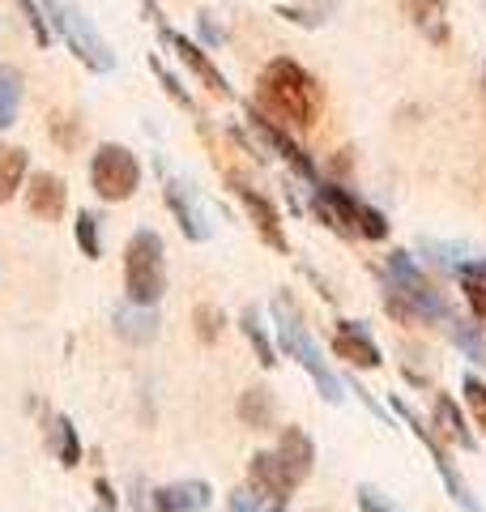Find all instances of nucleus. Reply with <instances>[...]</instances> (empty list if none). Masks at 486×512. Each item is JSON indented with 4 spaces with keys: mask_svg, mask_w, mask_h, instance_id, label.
Wrapping results in <instances>:
<instances>
[{
    "mask_svg": "<svg viewBox=\"0 0 486 512\" xmlns=\"http://www.w3.org/2000/svg\"><path fill=\"white\" fill-rule=\"evenodd\" d=\"M461 389H465V402H469V410H474L478 427L486 431V384H482L478 376H465V380H461Z\"/></svg>",
    "mask_w": 486,
    "mask_h": 512,
    "instance_id": "28",
    "label": "nucleus"
},
{
    "mask_svg": "<svg viewBox=\"0 0 486 512\" xmlns=\"http://www.w3.org/2000/svg\"><path fill=\"white\" fill-rule=\"evenodd\" d=\"M18 103H22V73L13 64H0V133L18 120Z\"/></svg>",
    "mask_w": 486,
    "mask_h": 512,
    "instance_id": "21",
    "label": "nucleus"
},
{
    "mask_svg": "<svg viewBox=\"0 0 486 512\" xmlns=\"http://www.w3.org/2000/svg\"><path fill=\"white\" fill-rule=\"evenodd\" d=\"M26 167H30V154L22 146H5V150H0V205L18 197V188L26 180Z\"/></svg>",
    "mask_w": 486,
    "mask_h": 512,
    "instance_id": "20",
    "label": "nucleus"
},
{
    "mask_svg": "<svg viewBox=\"0 0 486 512\" xmlns=\"http://www.w3.org/2000/svg\"><path fill=\"white\" fill-rule=\"evenodd\" d=\"M116 333L128 342H150L158 333V316L154 308H145V303H133L128 299L124 308H116Z\"/></svg>",
    "mask_w": 486,
    "mask_h": 512,
    "instance_id": "19",
    "label": "nucleus"
},
{
    "mask_svg": "<svg viewBox=\"0 0 486 512\" xmlns=\"http://www.w3.org/2000/svg\"><path fill=\"white\" fill-rule=\"evenodd\" d=\"M162 39H167V47H175V56H180V64H188V73H197L201 77V86L209 90V94H231V86H226V77L218 73V64L209 60V52L201 43H192V39H184V35H175L171 26H162Z\"/></svg>",
    "mask_w": 486,
    "mask_h": 512,
    "instance_id": "9",
    "label": "nucleus"
},
{
    "mask_svg": "<svg viewBox=\"0 0 486 512\" xmlns=\"http://www.w3.org/2000/svg\"><path fill=\"white\" fill-rule=\"evenodd\" d=\"M218 325H222V312L209 308V303H201V308H197V333H201V342H214L218 338Z\"/></svg>",
    "mask_w": 486,
    "mask_h": 512,
    "instance_id": "32",
    "label": "nucleus"
},
{
    "mask_svg": "<svg viewBox=\"0 0 486 512\" xmlns=\"http://www.w3.org/2000/svg\"><path fill=\"white\" fill-rule=\"evenodd\" d=\"M18 5H22V13H26L30 30H35V43L47 47V43H52V30H47V13H43V5H39V0H18Z\"/></svg>",
    "mask_w": 486,
    "mask_h": 512,
    "instance_id": "29",
    "label": "nucleus"
},
{
    "mask_svg": "<svg viewBox=\"0 0 486 512\" xmlns=\"http://www.w3.org/2000/svg\"><path fill=\"white\" fill-rule=\"evenodd\" d=\"M56 453H60V466H77V461H81L77 427L69 419H56Z\"/></svg>",
    "mask_w": 486,
    "mask_h": 512,
    "instance_id": "25",
    "label": "nucleus"
},
{
    "mask_svg": "<svg viewBox=\"0 0 486 512\" xmlns=\"http://www.w3.org/2000/svg\"><path fill=\"white\" fill-rule=\"evenodd\" d=\"M252 128H256V133L265 137V146H273V150H278V154L286 158L290 167H295V171L303 175L307 184H320V175H316V163H312V158L303 154V146H295V141H290V137L282 133L278 124H273V120H265V116H256V111H252Z\"/></svg>",
    "mask_w": 486,
    "mask_h": 512,
    "instance_id": "14",
    "label": "nucleus"
},
{
    "mask_svg": "<svg viewBox=\"0 0 486 512\" xmlns=\"http://www.w3.org/2000/svg\"><path fill=\"white\" fill-rule=\"evenodd\" d=\"M333 350H337L342 359H350L354 367H380V350H376V342L367 338V329H363V325H350V320H342V325H337Z\"/></svg>",
    "mask_w": 486,
    "mask_h": 512,
    "instance_id": "16",
    "label": "nucleus"
},
{
    "mask_svg": "<svg viewBox=\"0 0 486 512\" xmlns=\"http://www.w3.org/2000/svg\"><path fill=\"white\" fill-rule=\"evenodd\" d=\"M359 197H350L346 188H337V184H316V214L329 222V227L337 235H359Z\"/></svg>",
    "mask_w": 486,
    "mask_h": 512,
    "instance_id": "10",
    "label": "nucleus"
},
{
    "mask_svg": "<svg viewBox=\"0 0 486 512\" xmlns=\"http://www.w3.org/2000/svg\"><path fill=\"white\" fill-rule=\"evenodd\" d=\"M393 410H401L405 414V423H410L414 431H418V440H423L427 448H431V457H435V466H440V474H444V483H448V491H452V500H457L465 512H482V504L474 500V495H469V487H465V478L457 474V470H452V461H448V453H444V448L440 444H435V436H431V431L423 427V419H418V414L410 410V406H405V402H397V397H393Z\"/></svg>",
    "mask_w": 486,
    "mask_h": 512,
    "instance_id": "8",
    "label": "nucleus"
},
{
    "mask_svg": "<svg viewBox=\"0 0 486 512\" xmlns=\"http://www.w3.org/2000/svg\"><path fill=\"white\" fill-rule=\"evenodd\" d=\"M243 333H248V342L256 346V359H261V367H273L278 359H273V346H269V338H265V329H261V320H256V312H243V325H239Z\"/></svg>",
    "mask_w": 486,
    "mask_h": 512,
    "instance_id": "26",
    "label": "nucleus"
},
{
    "mask_svg": "<svg viewBox=\"0 0 486 512\" xmlns=\"http://www.w3.org/2000/svg\"><path fill=\"white\" fill-rule=\"evenodd\" d=\"M359 504H363V512H393V508L380 500V491H376V487H359Z\"/></svg>",
    "mask_w": 486,
    "mask_h": 512,
    "instance_id": "35",
    "label": "nucleus"
},
{
    "mask_svg": "<svg viewBox=\"0 0 486 512\" xmlns=\"http://www.w3.org/2000/svg\"><path fill=\"white\" fill-rule=\"evenodd\" d=\"M423 252H431L435 261H440L444 269H452V274H457V269L469 261L465 256V248H452V244H435V239H423Z\"/></svg>",
    "mask_w": 486,
    "mask_h": 512,
    "instance_id": "30",
    "label": "nucleus"
},
{
    "mask_svg": "<svg viewBox=\"0 0 486 512\" xmlns=\"http://www.w3.org/2000/svg\"><path fill=\"white\" fill-rule=\"evenodd\" d=\"M124 291L133 303L154 308L167 291V265H162V239L154 231H137L124 248Z\"/></svg>",
    "mask_w": 486,
    "mask_h": 512,
    "instance_id": "5",
    "label": "nucleus"
},
{
    "mask_svg": "<svg viewBox=\"0 0 486 512\" xmlns=\"http://www.w3.org/2000/svg\"><path fill=\"white\" fill-rule=\"evenodd\" d=\"M435 423L444 427V436H448L452 444L474 448V431L465 427V419H461V410H457V402H452V397H440V402H435Z\"/></svg>",
    "mask_w": 486,
    "mask_h": 512,
    "instance_id": "22",
    "label": "nucleus"
},
{
    "mask_svg": "<svg viewBox=\"0 0 486 512\" xmlns=\"http://www.w3.org/2000/svg\"><path fill=\"white\" fill-rule=\"evenodd\" d=\"M167 205L175 210V218H180V231L188 235V239H209V214H205V205H201V197L192 192V184H184V180H167Z\"/></svg>",
    "mask_w": 486,
    "mask_h": 512,
    "instance_id": "11",
    "label": "nucleus"
},
{
    "mask_svg": "<svg viewBox=\"0 0 486 512\" xmlns=\"http://www.w3.org/2000/svg\"><path fill=\"white\" fill-rule=\"evenodd\" d=\"M248 474H252L256 500H265L269 512H286V495H290V487H295V478H290V470L282 466V457L278 453H256Z\"/></svg>",
    "mask_w": 486,
    "mask_h": 512,
    "instance_id": "7",
    "label": "nucleus"
},
{
    "mask_svg": "<svg viewBox=\"0 0 486 512\" xmlns=\"http://www.w3.org/2000/svg\"><path fill=\"white\" fill-rule=\"evenodd\" d=\"M26 205H30V214H35V218L56 222V218L64 214V205H69V188H64L60 175H52V171H39V175H30Z\"/></svg>",
    "mask_w": 486,
    "mask_h": 512,
    "instance_id": "12",
    "label": "nucleus"
},
{
    "mask_svg": "<svg viewBox=\"0 0 486 512\" xmlns=\"http://www.w3.org/2000/svg\"><path fill=\"white\" fill-rule=\"evenodd\" d=\"M90 184H94V192H99L103 201H128L137 192V184H141V167H137L133 150L116 146V141L99 146L94 158H90Z\"/></svg>",
    "mask_w": 486,
    "mask_h": 512,
    "instance_id": "6",
    "label": "nucleus"
},
{
    "mask_svg": "<svg viewBox=\"0 0 486 512\" xmlns=\"http://www.w3.org/2000/svg\"><path fill=\"white\" fill-rule=\"evenodd\" d=\"M359 235H367V239H384L388 235V222H384V214L380 210H371V205H359Z\"/></svg>",
    "mask_w": 486,
    "mask_h": 512,
    "instance_id": "31",
    "label": "nucleus"
},
{
    "mask_svg": "<svg viewBox=\"0 0 486 512\" xmlns=\"http://www.w3.org/2000/svg\"><path fill=\"white\" fill-rule=\"evenodd\" d=\"M77 244L86 248L90 261H99V256H103V244H99V214H81V218H77Z\"/></svg>",
    "mask_w": 486,
    "mask_h": 512,
    "instance_id": "27",
    "label": "nucleus"
},
{
    "mask_svg": "<svg viewBox=\"0 0 486 512\" xmlns=\"http://www.w3.org/2000/svg\"><path fill=\"white\" fill-rule=\"evenodd\" d=\"M278 457H282V466L290 470V478L299 483V478L312 474L316 448H312V440H307L299 427H286V431H282V444H278Z\"/></svg>",
    "mask_w": 486,
    "mask_h": 512,
    "instance_id": "18",
    "label": "nucleus"
},
{
    "mask_svg": "<svg viewBox=\"0 0 486 512\" xmlns=\"http://www.w3.org/2000/svg\"><path fill=\"white\" fill-rule=\"evenodd\" d=\"M47 128H52V137L60 141L64 150L77 146V120H73V116H52V124H47Z\"/></svg>",
    "mask_w": 486,
    "mask_h": 512,
    "instance_id": "33",
    "label": "nucleus"
},
{
    "mask_svg": "<svg viewBox=\"0 0 486 512\" xmlns=\"http://www.w3.org/2000/svg\"><path fill=\"white\" fill-rule=\"evenodd\" d=\"M43 13L52 18V26L60 30V39L69 43V52L94 73H111L116 69V56H111L107 39L99 35V26L86 18V9L64 5V0H43Z\"/></svg>",
    "mask_w": 486,
    "mask_h": 512,
    "instance_id": "4",
    "label": "nucleus"
},
{
    "mask_svg": "<svg viewBox=\"0 0 486 512\" xmlns=\"http://www.w3.org/2000/svg\"><path fill=\"white\" fill-rule=\"evenodd\" d=\"M465 282V299H469V308H474L478 320H486V282L478 278H461Z\"/></svg>",
    "mask_w": 486,
    "mask_h": 512,
    "instance_id": "34",
    "label": "nucleus"
},
{
    "mask_svg": "<svg viewBox=\"0 0 486 512\" xmlns=\"http://www.w3.org/2000/svg\"><path fill=\"white\" fill-rule=\"evenodd\" d=\"M405 18L414 22V30H423L431 43H448V5L444 0H401Z\"/></svg>",
    "mask_w": 486,
    "mask_h": 512,
    "instance_id": "17",
    "label": "nucleus"
},
{
    "mask_svg": "<svg viewBox=\"0 0 486 512\" xmlns=\"http://www.w3.org/2000/svg\"><path fill=\"white\" fill-rule=\"evenodd\" d=\"M388 312H397L401 320H448L444 295L427 282V274L414 265L410 252L388 256Z\"/></svg>",
    "mask_w": 486,
    "mask_h": 512,
    "instance_id": "2",
    "label": "nucleus"
},
{
    "mask_svg": "<svg viewBox=\"0 0 486 512\" xmlns=\"http://www.w3.org/2000/svg\"><path fill=\"white\" fill-rule=\"evenodd\" d=\"M273 316H278V333H282V346L290 350V359H299V367L307 376L316 380V389H320V397L324 402H342V380L333 376V367L324 363V355H320V346L312 342V333L303 329V316H299V308L290 303L286 295H278L273 299Z\"/></svg>",
    "mask_w": 486,
    "mask_h": 512,
    "instance_id": "3",
    "label": "nucleus"
},
{
    "mask_svg": "<svg viewBox=\"0 0 486 512\" xmlns=\"http://www.w3.org/2000/svg\"><path fill=\"white\" fill-rule=\"evenodd\" d=\"M99 495H103V504H107V508H111V504H116V495H111V487L103 483V478H99Z\"/></svg>",
    "mask_w": 486,
    "mask_h": 512,
    "instance_id": "39",
    "label": "nucleus"
},
{
    "mask_svg": "<svg viewBox=\"0 0 486 512\" xmlns=\"http://www.w3.org/2000/svg\"><path fill=\"white\" fill-rule=\"evenodd\" d=\"M201 35H205L209 43H222V30H218V22H214V13H201Z\"/></svg>",
    "mask_w": 486,
    "mask_h": 512,
    "instance_id": "37",
    "label": "nucleus"
},
{
    "mask_svg": "<svg viewBox=\"0 0 486 512\" xmlns=\"http://www.w3.org/2000/svg\"><path fill=\"white\" fill-rule=\"evenodd\" d=\"M457 274H461V278H478V282H486V261H465Z\"/></svg>",
    "mask_w": 486,
    "mask_h": 512,
    "instance_id": "38",
    "label": "nucleus"
},
{
    "mask_svg": "<svg viewBox=\"0 0 486 512\" xmlns=\"http://www.w3.org/2000/svg\"><path fill=\"white\" fill-rule=\"evenodd\" d=\"M448 333H452V342H457L469 359L486 367V338H482L474 325H461V320H452V316H448Z\"/></svg>",
    "mask_w": 486,
    "mask_h": 512,
    "instance_id": "24",
    "label": "nucleus"
},
{
    "mask_svg": "<svg viewBox=\"0 0 486 512\" xmlns=\"http://www.w3.org/2000/svg\"><path fill=\"white\" fill-rule=\"evenodd\" d=\"M235 192H239V201H243V210L252 214V222H256V231H261V239L273 248V252H286L290 244H286V231H282V222H278V210L261 197V192H252L248 184H239L235 180Z\"/></svg>",
    "mask_w": 486,
    "mask_h": 512,
    "instance_id": "13",
    "label": "nucleus"
},
{
    "mask_svg": "<svg viewBox=\"0 0 486 512\" xmlns=\"http://www.w3.org/2000/svg\"><path fill=\"white\" fill-rule=\"evenodd\" d=\"M261 99H265L273 111H278L286 124L312 128L316 116H320L324 94H320V86H316V77L307 73L299 60L278 56V60H269L265 73H261Z\"/></svg>",
    "mask_w": 486,
    "mask_h": 512,
    "instance_id": "1",
    "label": "nucleus"
},
{
    "mask_svg": "<svg viewBox=\"0 0 486 512\" xmlns=\"http://www.w3.org/2000/svg\"><path fill=\"white\" fill-rule=\"evenodd\" d=\"M239 419L248 423V427H256V431L273 427V402H269V393H265V389L243 393V397H239Z\"/></svg>",
    "mask_w": 486,
    "mask_h": 512,
    "instance_id": "23",
    "label": "nucleus"
},
{
    "mask_svg": "<svg viewBox=\"0 0 486 512\" xmlns=\"http://www.w3.org/2000/svg\"><path fill=\"white\" fill-rule=\"evenodd\" d=\"M231 512H261V508H256V495L252 491H235L231 495Z\"/></svg>",
    "mask_w": 486,
    "mask_h": 512,
    "instance_id": "36",
    "label": "nucleus"
},
{
    "mask_svg": "<svg viewBox=\"0 0 486 512\" xmlns=\"http://www.w3.org/2000/svg\"><path fill=\"white\" fill-rule=\"evenodd\" d=\"M209 508V487L205 483H171L158 487L150 512H205Z\"/></svg>",
    "mask_w": 486,
    "mask_h": 512,
    "instance_id": "15",
    "label": "nucleus"
}]
</instances>
